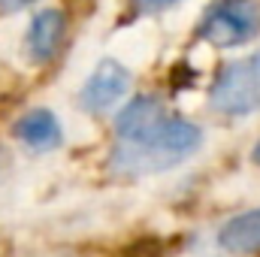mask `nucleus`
Masks as SVG:
<instances>
[{"label": "nucleus", "instance_id": "nucleus-13", "mask_svg": "<svg viewBox=\"0 0 260 257\" xmlns=\"http://www.w3.org/2000/svg\"><path fill=\"white\" fill-rule=\"evenodd\" d=\"M251 64H254V70H257V73H260V49H257V52H254V55H251Z\"/></svg>", "mask_w": 260, "mask_h": 257}, {"label": "nucleus", "instance_id": "nucleus-6", "mask_svg": "<svg viewBox=\"0 0 260 257\" xmlns=\"http://www.w3.org/2000/svg\"><path fill=\"white\" fill-rule=\"evenodd\" d=\"M67 37V15L61 9H43L34 15L27 27V52L37 64H49Z\"/></svg>", "mask_w": 260, "mask_h": 257}, {"label": "nucleus", "instance_id": "nucleus-11", "mask_svg": "<svg viewBox=\"0 0 260 257\" xmlns=\"http://www.w3.org/2000/svg\"><path fill=\"white\" fill-rule=\"evenodd\" d=\"M30 3H37V0H0V12H18Z\"/></svg>", "mask_w": 260, "mask_h": 257}, {"label": "nucleus", "instance_id": "nucleus-2", "mask_svg": "<svg viewBox=\"0 0 260 257\" xmlns=\"http://www.w3.org/2000/svg\"><path fill=\"white\" fill-rule=\"evenodd\" d=\"M200 40L215 49H233L260 34V6L254 0H221L209 6L197 27Z\"/></svg>", "mask_w": 260, "mask_h": 257}, {"label": "nucleus", "instance_id": "nucleus-3", "mask_svg": "<svg viewBox=\"0 0 260 257\" xmlns=\"http://www.w3.org/2000/svg\"><path fill=\"white\" fill-rule=\"evenodd\" d=\"M209 103L221 115H248L260 109V73L254 70L251 58L233 61L218 73Z\"/></svg>", "mask_w": 260, "mask_h": 257}, {"label": "nucleus", "instance_id": "nucleus-4", "mask_svg": "<svg viewBox=\"0 0 260 257\" xmlns=\"http://www.w3.org/2000/svg\"><path fill=\"white\" fill-rule=\"evenodd\" d=\"M130 88V73L124 64L112 61V58H103L100 64L94 67V73L88 76V82L82 85V94H79V103L85 112L91 115H100L106 109H112Z\"/></svg>", "mask_w": 260, "mask_h": 257}, {"label": "nucleus", "instance_id": "nucleus-7", "mask_svg": "<svg viewBox=\"0 0 260 257\" xmlns=\"http://www.w3.org/2000/svg\"><path fill=\"white\" fill-rule=\"evenodd\" d=\"M15 139H21L30 151H55L64 142L61 121L55 118L52 109H30L15 121Z\"/></svg>", "mask_w": 260, "mask_h": 257}, {"label": "nucleus", "instance_id": "nucleus-8", "mask_svg": "<svg viewBox=\"0 0 260 257\" xmlns=\"http://www.w3.org/2000/svg\"><path fill=\"white\" fill-rule=\"evenodd\" d=\"M218 242L230 254H254V251H260V206L230 218L221 227Z\"/></svg>", "mask_w": 260, "mask_h": 257}, {"label": "nucleus", "instance_id": "nucleus-9", "mask_svg": "<svg viewBox=\"0 0 260 257\" xmlns=\"http://www.w3.org/2000/svg\"><path fill=\"white\" fill-rule=\"evenodd\" d=\"M124 257H164V248L157 239H136L124 248Z\"/></svg>", "mask_w": 260, "mask_h": 257}, {"label": "nucleus", "instance_id": "nucleus-5", "mask_svg": "<svg viewBox=\"0 0 260 257\" xmlns=\"http://www.w3.org/2000/svg\"><path fill=\"white\" fill-rule=\"evenodd\" d=\"M167 106L160 97L154 94H145V97H136L130 100L127 106L118 112L115 118V133L121 142H142L148 136H154L157 130L167 124Z\"/></svg>", "mask_w": 260, "mask_h": 257}, {"label": "nucleus", "instance_id": "nucleus-10", "mask_svg": "<svg viewBox=\"0 0 260 257\" xmlns=\"http://www.w3.org/2000/svg\"><path fill=\"white\" fill-rule=\"evenodd\" d=\"M173 3H179V0H133V6L139 12H157V9H167Z\"/></svg>", "mask_w": 260, "mask_h": 257}, {"label": "nucleus", "instance_id": "nucleus-12", "mask_svg": "<svg viewBox=\"0 0 260 257\" xmlns=\"http://www.w3.org/2000/svg\"><path fill=\"white\" fill-rule=\"evenodd\" d=\"M251 160H254V164H257V167H260V142H257V145H254V151H251Z\"/></svg>", "mask_w": 260, "mask_h": 257}, {"label": "nucleus", "instance_id": "nucleus-1", "mask_svg": "<svg viewBox=\"0 0 260 257\" xmlns=\"http://www.w3.org/2000/svg\"><path fill=\"white\" fill-rule=\"evenodd\" d=\"M203 142V130L185 118H167V124L142 142H121L109 154V170L115 176L164 173L185 157H191Z\"/></svg>", "mask_w": 260, "mask_h": 257}]
</instances>
